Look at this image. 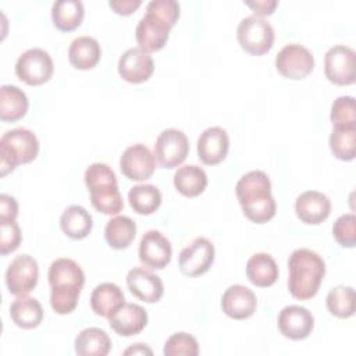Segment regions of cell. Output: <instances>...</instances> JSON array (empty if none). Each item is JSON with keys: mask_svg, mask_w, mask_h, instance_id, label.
<instances>
[{"mask_svg": "<svg viewBox=\"0 0 356 356\" xmlns=\"http://www.w3.org/2000/svg\"><path fill=\"white\" fill-rule=\"evenodd\" d=\"M18 203L17 200L6 193L0 195V220H17Z\"/></svg>", "mask_w": 356, "mask_h": 356, "instance_id": "obj_40", "label": "cell"}, {"mask_svg": "<svg viewBox=\"0 0 356 356\" xmlns=\"http://www.w3.org/2000/svg\"><path fill=\"white\" fill-rule=\"evenodd\" d=\"M83 178L90 193V203L97 211L115 216L122 210L124 200L111 167L106 163H93L85 170Z\"/></svg>", "mask_w": 356, "mask_h": 356, "instance_id": "obj_5", "label": "cell"}, {"mask_svg": "<svg viewBox=\"0 0 356 356\" xmlns=\"http://www.w3.org/2000/svg\"><path fill=\"white\" fill-rule=\"evenodd\" d=\"M110 350L111 339L102 328H85L75 338V352L79 356H106Z\"/></svg>", "mask_w": 356, "mask_h": 356, "instance_id": "obj_27", "label": "cell"}, {"mask_svg": "<svg viewBox=\"0 0 356 356\" xmlns=\"http://www.w3.org/2000/svg\"><path fill=\"white\" fill-rule=\"evenodd\" d=\"M152 349L147 348L145 343H135L134 346L124 350V355H152Z\"/></svg>", "mask_w": 356, "mask_h": 356, "instance_id": "obj_43", "label": "cell"}, {"mask_svg": "<svg viewBox=\"0 0 356 356\" xmlns=\"http://www.w3.org/2000/svg\"><path fill=\"white\" fill-rule=\"evenodd\" d=\"M83 4L79 0H57L51 6V19L57 29L71 32L83 19Z\"/></svg>", "mask_w": 356, "mask_h": 356, "instance_id": "obj_31", "label": "cell"}, {"mask_svg": "<svg viewBox=\"0 0 356 356\" xmlns=\"http://www.w3.org/2000/svg\"><path fill=\"white\" fill-rule=\"evenodd\" d=\"M355 51L349 46L335 44L324 57V72L330 82L339 86L355 83L356 79Z\"/></svg>", "mask_w": 356, "mask_h": 356, "instance_id": "obj_12", "label": "cell"}, {"mask_svg": "<svg viewBox=\"0 0 356 356\" xmlns=\"http://www.w3.org/2000/svg\"><path fill=\"white\" fill-rule=\"evenodd\" d=\"M332 235L335 241L343 248H353L356 245V217L352 213L339 216L332 225Z\"/></svg>", "mask_w": 356, "mask_h": 356, "instance_id": "obj_38", "label": "cell"}, {"mask_svg": "<svg viewBox=\"0 0 356 356\" xmlns=\"http://www.w3.org/2000/svg\"><path fill=\"white\" fill-rule=\"evenodd\" d=\"M127 285L135 298L146 303L159 302L164 293L161 278L143 267H134L128 271Z\"/></svg>", "mask_w": 356, "mask_h": 356, "instance_id": "obj_20", "label": "cell"}, {"mask_svg": "<svg viewBox=\"0 0 356 356\" xmlns=\"http://www.w3.org/2000/svg\"><path fill=\"white\" fill-rule=\"evenodd\" d=\"M47 277L51 309L57 314L74 312L85 284V274L81 266L72 259L60 257L50 264Z\"/></svg>", "mask_w": 356, "mask_h": 356, "instance_id": "obj_2", "label": "cell"}, {"mask_svg": "<svg viewBox=\"0 0 356 356\" xmlns=\"http://www.w3.org/2000/svg\"><path fill=\"white\" fill-rule=\"evenodd\" d=\"M189 153L186 135L175 128L164 129L154 142V157L163 168H175L184 163Z\"/></svg>", "mask_w": 356, "mask_h": 356, "instance_id": "obj_9", "label": "cell"}, {"mask_svg": "<svg viewBox=\"0 0 356 356\" xmlns=\"http://www.w3.org/2000/svg\"><path fill=\"white\" fill-rule=\"evenodd\" d=\"M174 186L175 189L186 196L195 197L199 196L207 186V174L204 170L196 164H188L179 167L174 174Z\"/></svg>", "mask_w": 356, "mask_h": 356, "instance_id": "obj_28", "label": "cell"}, {"mask_svg": "<svg viewBox=\"0 0 356 356\" xmlns=\"http://www.w3.org/2000/svg\"><path fill=\"white\" fill-rule=\"evenodd\" d=\"M214 254L213 243L207 238L197 236L181 250L178 259L179 270L188 277L202 275L211 267Z\"/></svg>", "mask_w": 356, "mask_h": 356, "instance_id": "obj_13", "label": "cell"}, {"mask_svg": "<svg viewBox=\"0 0 356 356\" xmlns=\"http://www.w3.org/2000/svg\"><path fill=\"white\" fill-rule=\"evenodd\" d=\"M110 327L121 337L139 334L147 324V312L136 303H124L113 316L108 317Z\"/></svg>", "mask_w": 356, "mask_h": 356, "instance_id": "obj_22", "label": "cell"}, {"mask_svg": "<svg viewBox=\"0 0 356 356\" xmlns=\"http://www.w3.org/2000/svg\"><path fill=\"white\" fill-rule=\"evenodd\" d=\"M235 193L243 216L256 224H264L275 216V200L271 195V182L266 172L253 170L239 178Z\"/></svg>", "mask_w": 356, "mask_h": 356, "instance_id": "obj_1", "label": "cell"}, {"mask_svg": "<svg viewBox=\"0 0 356 356\" xmlns=\"http://www.w3.org/2000/svg\"><path fill=\"white\" fill-rule=\"evenodd\" d=\"M245 4L254 11V15L263 17V15L273 14L275 7L278 6V1H275V0H256V1H245Z\"/></svg>", "mask_w": 356, "mask_h": 356, "instance_id": "obj_42", "label": "cell"}, {"mask_svg": "<svg viewBox=\"0 0 356 356\" xmlns=\"http://www.w3.org/2000/svg\"><path fill=\"white\" fill-rule=\"evenodd\" d=\"M288 289L299 300L316 296L325 275V263L314 250L300 248L291 253L288 259Z\"/></svg>", "mask_w": 356, "mask_h": 356, "instance_id": "obj_4", "label": "cell"}, {"mask_svg": "<svg viewBox=\"0 0 356 356\" xmlns=\"http://www.w3.org/2000/svg\"><path fill=\"white\" fill-rule=\"evenodd\" d=\"M236 38L246 53L261 56L273 47L274 29L270 22L253 14L241 19L236 29Z\"/></svg>", "mask_w": 356, "mask_h": 356, "instance_id": "obj_7", "label": "cell"}, {"mask_svg": "<svg viewBox=\"0 0 356 356\" xmlns=\"http://www.w3.org/2000/svg\"><path fill=\"white\" fill-rule=\"evenodd\" d=\"M154 71L152 56L140 47H131L118 60V74L129 83L146 82Z\"/></svg>", "mask_w": 356, "mask_h": 356, "instance_id": "obj_17", "label": "cell"}, {"mask_svg": "<svg viewBox=\"0 0 356 356\" xmlns=\"http://www.w3.org/2000/svg\"><path fill=\"white\" fill-rule=\"evenodd\" d=\"M278 328L285 338L300 341L307 338L314 327L313 314L303 306H285L278 314Z\"/></svg>", "mask_w": 356, "mask_h": 356, "instance_id": "obj_16", "label": "cell"}, {"mask_svg": "<svg viewBox=\"0 0 356 356\" xmlns=\"http://www.w3.org/2000/svg\"><path fill=\"white\" fill-rule=\"evenodd\" d=\"M257 307V299L252 289L235 284L225 289L221 298L222 312L234 320H245L253 316Z\"/></svg>", "mask_w": 356, "mask_h": 356, "instance_id": "obj_19", "label": "cell"}, {"mask_svg": "<svg viewBox=\"0 0 356 356\" xmlns=\"http://www.w3.org/2000/svg\"><path fill=\"white\" fill-rule=\"evenodd\" d=\"M102 56V49L99 42L92 36H78L68 47V60L71 65L76 70H90L99 61Z\"/></svg>", "mask_w": 356, "mask_h": 356, "instance_id": "obj_24", "label": "cell"}, {"mask_svg": "<svg viewBox=\"0 0 356 356\" xmlns=\"http://www.w3.org/2000/svg\"><path fill=\"white\" fill-rule=\"evenodd\" d=\"M179 17V4L174 0H152L146 6V14L139 19L135 38L145 51H157L168 40L170 29Z\"/></svg>", "mask_w": 356, "mask_h": 356, "instance_id": "obj_3", "label": "cell"}, {"mask_svg": "<svg viewBox=\"0 0 356 356\" xmlns=\"http://www.w3.org/2000/svg\"><path fill=\"white\" fill-rule=\"evenodd\" d=\"M128 202L134 211L142 216H149L160 207L161 192L152 184L135 185L128 192Z\"/></svg>", "mask_w": 356, "mask_h": 356, "instance_id": "obj_33", "label": "cell"}, {"mask_svg": "<svg viewBox=\"0 0 356 356\" xmlns=\"http://www.w3.org/2000/svg\"><path fill=\"white\" fill-rule=\"evenodd\" d=\"M277 71L288 79H303L314 68V57L312 51L298 43L285 44L275 57Z\"/></svg>", "mask_w": 356, "mask_h": 356, "instance_id": "obj_10", "label": "cell"}, {"mask_svg": "<svg viewBox=\"0 0 356 356\" xmlns=\"http://www.w3.org/2000/svg\"><path fill=\"white\" fill-rule=\"evenodd\" d=\"M0 229H1V241H0V253L1 256H6L7 253L14 252L21 241V229L17 224V220H0Z\"/></svg>", "mask_w": 356, "mask_h": 356, "instance_id": "obj_39", "label": "cell"}, {"mask_svg": "<svg viewBox=\"0 0 356 356\" xmlns=\"http://www.w3.org/2000/svg\"><path fill=\"white\" fill-rule=\"evenodd\" d=\"M10 317L17 327L32 330L42 323L43 309L38 299L19 296L10 306Z\"/></svg>", "mask_w": 356, "mask_h": 356, "instance_id": "obj_30", "label": "cell"}, {"mask_svg": "<svg viewBox=\"0 0 356 356\" xmlns=\"http://www.w3.org/2000/svg\"><path fill=\"white\" fill-rule=\"evenodd\" d=\"M39 153L36 135L26 128H14L0 138V175L6 177L19 164L31 163Z\"/></svg>", "mask_w": 356, "mask_h": 356, "instance_id": "obj_6", "label": "cell"}, {"mask_svg": "<svg viewBox=\"0 0 356 356\" xmlns=\"http://www.w3.org/2000/svg\"><path fill=\"white\" fill-rule=\"evenodd\" d=\"M53 60L50 54L39 47L24 51L15 63L17 76L31 86L47 82L53 75Z\"/></svg>", "mask_w": 356, "mask_h": 356, "instance_id": "obj_8", "label": "cell"}, {"mask_svg": "<svg viewBox=\"0 0 356 356\" xmlns=\"http://www.w3.org/2000/svg\"><path fill=\"white\" fill-rule=\"evenodd\" d=\"M140 4H142L140 0H110L108 1L110 8L120 15L132 14Z\"/></svg>", "mask_w": 356, "mask_h": 356, "instance_id": "obj_41", "label": "cell"}, {"mask_svg": "<svg viewBox=\"0 0 356 356\" xmlns=\"http://www.w3.org/2000/svg\"><path fill=\"white\" fill-rule=\"evenodd\" d=\"M28 97L24 90L15 85H3L0 88V120L15 122L28 111Z\"/></svg>", "mask_w": 356, "mask_h": 356, "instance_id": "obj_25", "label": "cell"}, {"mask_svg": "<svg viewBox=\"0 0 356 356\" xmlns=\"http://www.w3.org/2000/svg\"><path fill=\"white\" fill-rule=\"evenodd\" d=\"M172 256L171 242L160 231L150 229L143 234L139 242V260L150 268L161 270Z\"/></svg>", "mask_w": 356, "mask_h": 356, "instance_id": "obj_15", "label": "cell"}, {"mask_svg": "<svg viewBox=\"0 0 356 356\" xmlns=\"http://www.w3.org/2000/svg\"><path fill=\"white\" fill-rule=\"evenodd\" d=\"M60 227L71 239H83L90 234L93 220L89 211H86L82 206L72 204L63 211L60 217Z\"/></svg>", "mask_w": 356, "mask_h": 356, "instance_id": "obj_29", "label": "cell"}, {"mask_svg": "<svg viewBox=\"0 0 356 356\" xmlns=\"http://www.w3.org/2000/svg\"><path fill=\"white\" fill-rule=\"evenodd\" d=\"M331 211V200L318 191H306L296 197L295 213L298 218L309 225L321 224L328 218Z\"/></svg>", "mask_w": 356, "mask_h": 356, "instance_id": "obj_21", "label": "cell"}, {"mask_svg": "<svg viewBox=\"0 0 356 356\" xmlns=\"http://www.w3.org/2000/svg\"><path fill=\"white\" fill-rule=\"evenodd\" d=\"M120 168L121 172L131 181H146L154 172L156 157L147 146L135 143L122 152Z\"/></svg>", "mask_w": 356, "mask_h": 356, "instance_id": "obj_14", "label": "cell"}, {"mask_svg": "<svg viewBox=\"0 0 356 356\" xmlns=\"http://www.w3.org/2000/svg\"><path fill=\"white\" fill-rule=\"evenodd\" d=\"M163 353L165 356H197L199 343L188 332H175L165 341Z\"/></svg>", "mask_w": 356, "mask_h": 356, "instance_id": "obj_37", "label": "cell"}, {"mask_svg": "<svg viewBox=\"0 0 356 356\" xmlns=\"http://www.w3.org/2000/svg\"><path fill=\"white\" fill-rule=\"evenodd\" d=\"M332 127H356V104L353 96H339L330 111Z\"/></svg>", "mask_w": 356, "mask_h": 356, "instance_id": "obj_36", "label": "cell"}, {"mask_svg": "<svg viewBox=\"0 0 356 356\" xmlns=\"http://www.w3.org/2000/svg\"><path fill=\"white\" fill-rule=\"evenodd\" d=\"M248 280L260 288H267L278 280V266L267 253H256L246 263Z\"/></svg>", "mask_w": 356, "mask_h": 356, "instance_id": "obj_26", "label": "cell"}, {"mask_svg": "<svg viewBox=\"0 0 356 356\" xmlns=\"http://www.w3.org/2000/svg\"><path fill=\"white\" fill-rule=\"evenodd\" d=\"M39 266L29 254H19L11 260L6 270V285L11 295L26 296L38 284Z\"/></svg>", "mask_w": 356, "mask_h": 356, "instance_id": "obj_11", "label": "cell"}, {"mask_svg": "<svg viewBox=\"0 0 356 356\" xmlns=\"http://www.w3.org/2000/svg\"><path fill=\"white\" fill-rule=\"evenodd\" d=\"M136 235V224L127 216H115L107 221L104 238L110 248L121 250L127 249Z\"/></svg>", "mask_w": 356, "mask_h": 356, "instance_id": "obj_32", "label": "cell"}, {"mask_svg": "<svg viewBox=\"0 0 356 356\" xmlns=\"http://www.w3.org/2000/svg\"><path fill=\"white\" fill-rule=\"evenodd\" d=\"M325 305L328 312L338 318H349L355 314V289L349 285L334 286L327 298Z\"/></svg>", "mask_w": 356, "mask_h": 356, "instance_id": "obj_34", "label": "cell"}, {"mask_svg": "<svg viewBox=\"0 0 356 356\" xmlns=\"http://www.w3.org/2000/svg\"><path fill=\"white\" fill-rule=\"evenodd\" d=\"M125 303V298L118 285L113 282H103L95 286L90 295V307L92 310L100 316L108 318L113 316L122 305Z\"/></svg>", "mask_w": 356, "mask_h": 356, "instance_id": "obj_23", "label": "cell"}, {"mask_svg": "<svg viewBox=\"0 0 356 356\" xmlns=\"http://www.w3.org/2000/svg\"><path fill=\"white\" fill-rule=\"evenodd\" d=\"M355 142L356 127H334L330 135V149L332 154L342 161L355 159Z\"/></svg>", "mask_w": 356, "mask_h": 356, "instance_id": "obj_35", "label": "cell"}, {"mask_svg": "<svg viewBox=\"0 0 356 356\" xmlns=\"http://www.w3.org/2000/svg\"><path fill=\"white\" fill-rule=\"evenodd\" d=\"M228 134L221 127L206 128L197 139V157L203 164L216 165L221 163L228 153Z\"/></svg>", "mask_w": 356, "mask_h": 356, "instance_id": "obj_18", "label": "cell"}]
</instances>
